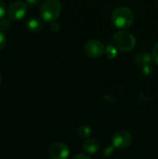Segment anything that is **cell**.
I'll return each mask as SVG.
<instances>
[{
  "label": "cell",
  "instance_id": "44dd1931",
  "mask_svg": "<svg viewBox=\"0 0 158 159\" xmlns=\"http://www.w3.org/2000/svg\"><path fill=\"white\" fill-rule=\"evenodd\" d=\"M2 81H3V79H2V75H1V73H0V87H1V85H2Z\"/></svg>",
  "mask_w": 158,
  "mask_h": 159
},
{
  "label": "cell",
  "instance_id": "5b68a950",
  "mask_svg": "<svg viewBox=\"0 0 158 159\" xmlns=\"http://www.w3.org/2000/svg\"><path fill=\"white\" fill-rule=\"evenodd\" d=\"M133 137L127 130H118L112 137L113 146L117 149H126L131 145Z\"/></svg>",
  "mask_w": 158,
  "mask_h": 159
},
{
  "label": "cell",
  "instance_id": "277c9868",
  "mask_svg": "<svg viewBox=\"0 0 158 159\" xmlns=\"http://www.w3.org/2000/svg\"><path fill=\"white\" fill-rule=\"evenodd\" d=\"M7 16L12 20H20L27 14V4L17 0L12 2L7 7Z\"/></svg>",
  "mask_w": 158,
  "mask_h": 159
},
{
  "label": "cell",
  "instance_id": "7a4b0ae2",
  "mask_svg": "<svg viewBox=\"0 0 158 159\" xmlns=\"http://www.w3.org/2000/svg\"><path fill=\"white\" fill-rule=\"evenodd\" d=\"M61 10V6L59 0H46L40 7V15L44 20L51 22L56 20Z\"/></svg>",
  "mask_w": 158,
  "mask_h": 159
},
{
  "label": "cell",
  "instance_id": "30bf717a",
  "mask_svg": "<svg viewBox=\"0 0 158 159\" xmlns=\"http://www.w3.org/2000/svg\"><path fill=\"white\" fill-rule=\"evenodd\" d=\"M135 60L138 62V64L142 65V67L146 66V65H150L151 61H152L151 56L147 52H140V53H138L136 55V57H135Z\"/></svg>",
  "mask_w": 158,
  "mask_h": 159
},
{
  "label": "cell",
  "instance_id": "ba28073f",
  "mask_svg": "<svg viewBox=\"0 0 158 159\" xmlns=\"http://www.w3.org/2000/svg\"><path fill=\"white\" fill-rule=\"evenodd\" d=\"M99 149H100V142L95 138L88 139L83 143V150L87 154L94 155L99 151Z\"/></svg>",
  "mask_w": 158,
  "mask_h": 159
},
{
  "label": "cell",
  "instance_id": "d6986e66",
  "mask_svg": "<svg viewBox=\"0 0 158 159\" xmlns=\"http://www.w3.org/2000/svg\"><path fill=\"white\" fill-rule=\"evenodd\" d=\"M40 0H26V4L27 6H30V7H35L39 4Z\"/></svg>",
  "mask_w": 158,
  "mask_h": 159
},
{
  "label": "cell",
  "instance_id": "6da1fadb",
  "mask_svg": "<svg viewBox=\"0 0 158 159\" xmlns=\"http://www.w3.org/2000/svg\"><path fill=\"white\" fill-rule=\"evenodd\" d=\"M134 18V13L129 7H120L114 10L112 14V22L116 28L127 29L132 25Z\"/></svg>",
  "mask_w": 158,
  "mask_h": 159
},
{
  "label": "cell",
  "instance_id": "2e32d148",
  "mask_svg": "<svg viewBox=\"0 0 158 159\" xmlns=\"http://www.w3.org/2000/svg\"><path fill=\"white\" fill-rule=\"evenodd\" d=\"M7 8H6V4L3 0H0V19H2L5 14H6Z\"/></svg>",
  "mask_w": 158,
  "mask_h": 159
},
{
  "label": "cell",
  "instance_id": "5bb4252c",
  "mask_svg": "<svg viewBox=\"0 0 158 159\" xmlns=\"http://www.w3.org/2000/svg\"><path fill=\"white\" fill-rule=\"evenodd\" d=\"M152 55H153V60L155 61V62L156 64H158V42L156 43V45L154 46Z\"/></svg>",
  "mask_w": 158,
  "mask_h": 159
},
{
  "label": "cell",
  "instance_id": "9c48e42d",
  "mask_svg": "<svg viewBox=\"0 0 158 159\" xmlns=\"http://www.w3.org/2000/svg\"><path fill=\"white\" fill-rule=\"evenodd\" d=\"M26 27L28 29L29 32L31 33H39L40 31H42L43 29V23L40 20L35 19V18H32L30 19L27 23H26Z\"/></svg>",
  "mask_w": 158,
  "mask_h": 159
},
{
  "label": "cell",
  "instance_id": "7c38bea8",
  "mask_svg": "<svg viewBox=\"0 0 158 159\" xmlns=\"http://www.w3.org/2000/svg\"><path fill=\"white\" fill-rule=\"evenodd\" d=\"M105 54L109 59H114L117 56V49L115 46L113 45H109L107 46L106 49H105Z\"/></svg>",
  "mask_w": 158,
  "mask_h": 159
},
{
  "label": "cell",
  "instance_id": "3957f363",
  "mask_svg": "<svg viewBox=\"0 0 158 159\" xmlns=\"http://www.w3.org/2000/svg\"><path fill=\"white\" fill-rule=\"evenodd\" d=\"M115 46L122 51H130L136 46V38L129 33L117 32L113 36Z\"/></svg>",
  "mask_w": 158,
  "mask_h": 159
},
{
  "label": "cell",
  "instance_id": "9a60e30c",
  "mask_svg": "<svg viewBox=\"0 0 158 159\" xmlns=\"http://www.w3.org/2000/svg\"><path fill=\"white\" fill-rule=\"evenodd\" d=\"M7 44V37L4 33L0 32V50H2Z\"/></svg>",
  "mask_w": 158,
  "mask_h": 159
},
{
  "label": "cell",
  "instance_id": "4fadbf2b",
  "mask_svg": "<svg viewBox=\"0 0 158 159\" xmlns=\"http://www.w3.org/2000/svg\"><path fill=\"white\" fill-rule=\"evenodd\" d=\"M10 25L11 24H10V21L8 19H6L4 17L2 19H0V32L6 33L10 28Z\"/></svg>",
  "mask_w": 158,
  "mask_h": 159
},
{
  "label": "cell",
  "instance_id": "ac0fdd59",
  "mask_svg": "<svg viewBox=\"0 0 158 159\" xmlns=\"http://www.w3.org/2000/svg\"><path fill=\"white\" fill-rule=\"evenodd\" d=\"M90 157L87 154H83V153H80V154H77L74 157V159H89Z\"/></svg>",
  "mask_w": 158,
  "mask_h": 159
},
{
  "label": "cell",
  "instance_id": "8fae6325",
  "mask_svg": "<svg viewBox=\"0 0 158 159\" xmlns=\"http://www.w3.org/2000/svg\"><path fill=\"white\" fill-rule=\"evenodd\" d=\"M92 133L91 128L86 125L83 126H79L76 129V134L80 137V138H88Z\"/></svg>",
  "mask_w": 158,
  "mask_h": 159
},
{
  "label": "cell",
  "instance_id": "8992f818",
  "mask_svg": "<svg viewBox=\"0 0 158 159\" xmlns=\"http://www.w3.org/2000/svg\"><path fill=\"white\" fill-rule=\"evenodd\" d=\"M48 155L52 159H65L70 155V148L64 143H55L50 145Z\"/></svg>",
  "mask_w": 158,
  "mask_h": 159
},
{
  "label": "cell",
  "instance_id": "e0dca14e",
  "mask_svg": "<svg viewBox=\"0 0 158 159\" xmlns=\"http://www.w3.org/2000/svg\"><path fill=\"white\" fill-rule=\"evenodd\" d=\"M49 28H50V31H51V32L57 33V32L60 30V25H59L58 22H56V21L54 20V21H51V24H50Z\"/></svg>",
  "mask_w": 158,
  "mask_h": 159
},
{
  "label": "cell",
  "instance_id": "ffe728a7",
  "mask_svg": "<svg viewBox=\"0 0 158 159\" xmlns=\"http://www.w3.org/2000/svg\"><path fill=\"white\" fill-rule=\"evenodd\" d=\"M104 152H106V153H104V155H105V156H108V153L113 154L114 149H113L112 147H107V148H106V150H104Z\"/></svg>",
  "mask_w": 158,
  "mask_h": 159
},
{
  "label": "cell",
  "instance_id": "52a82bcc",
  "mask_svg": "<svg viewBox=\"0 0 158 159\" xmlns=\"http://www.w3.org/2000/svg\"><path fill=\"white\" fill-rule=\"evenodd\" d=\"M85 52L89 57L99 58L104 52V46L98 39H90L85 45Z\"/></svg>",
  "mask_w": 158,
  "mask_h": 159
}]
</instances>
